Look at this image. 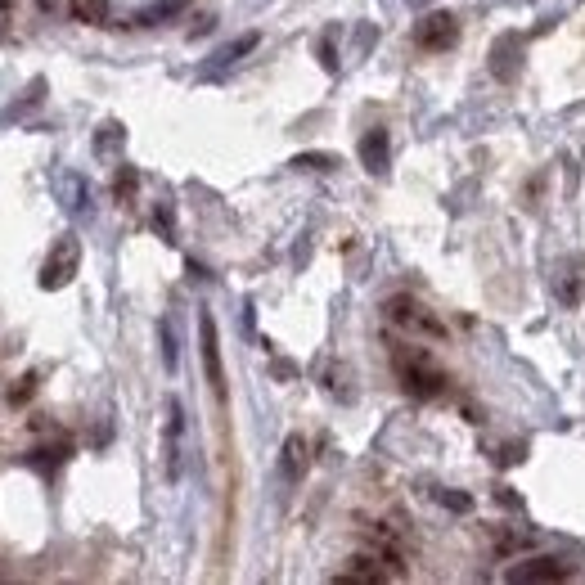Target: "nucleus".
Returning <instances> with one entry per match:
<instances>
[{
  "instance_id": "nucleus-6",
  "label": "nucleus",
  "mask_w": 585,
  "mask_h": 585,
  "mask_svg": "<svg viewBox=\"0 0 585 585\" xmlns=\"http://www.w3.org/2000/svg\"><path fill=\"white\" fill-rule=\"evenodd\" d=\"M572 567L563 558H527V563L509 567V581L513 585H554V581H567Z\"/></svg>"
},
{
  "instance_id": "nucleus-14",
  "label": "nucleus",
  "mask_w": 585,
  "mask_h": 585,
  "mask_svg": "<svg viewBox=\"0 0 585 585\" xmlns=\"http://www.w3.org/2000/svg\"><path fill=\"white\" fill-rule=\"evenodd\" d=\"M293 167H306V171H329L333 158L329 153H302V158H293Z\"/></svg>"
},
{
  "instance_id": "nucleus-1",
  "label": "nucleus",
  "mask_w": 585,
  "mask_h": 585,
  "mask_svg": "<svg viewBox=\"0 0 585 585\" xmlns=\"http://www.w3.org/2000/svg\"><path fill=\"white\" fill-rule=\"evenodd\" d=\"M392 369L401 378V387L419 401H432V396L446 392V374L437 369V360L423 347H410V342H392Z\"/></svg>"
},
{
  "instance_id": "nucleus-11",
  "label": "nucleus",
  "mask_w": 585,
  "mask_h": 585,
  "mask_svg": "<svg viewBox=\"0 0 585 585\" xmlns=\"http://www.w3.org/2000/svg\"><path fill=\"white\" fill-rule=\"evenodd\" d=\"M302 473H306V437H297L293 432V437L284 441V477L288 482H297Z\"/></svg>"
},
{
  "instance_id": "nucleus-4",
  "label": "nucleus",
  "mask_w": 585,
  "mask_h": 585,
  "mask_svg": "<svg viewBox=\"0 0 585 585\" xmlns=\"http://www.w3.org/2000/svg\"><path fill=\"white\" fill-rule=\"evenodd\" d=\"M198 342H203V369L207 383H212L216 401H225V369H221V342H216V320L212 315H198Z\"/></svg>"
},
{
  "instance_id": "nucleus-12",
  "label": "nucleus",
  "mask_w": 585,
  "mask_h": 585,
  "mask_svg": "<svg viewBox=\"0 0 585 585\" xmlns=\"http://www.w3.org/2000/svg\"><path fill=\"white\" fill-rule=\"evenodd\" d=\"M77 23H108V0H72Z\"/></svg>"
},
{
  "instance_id": "nucleus-17",
  "label": "nucleus",
  "mask_w": 585,
  "mask_h": 585,
  "mask_svg": "<svg viewBox=\"0 0 585 585\" xmlns=\"http://www.w3.org/2000/svg\"><path fill=\"white\" fill-rule=\"evenodd\" d=\"M113 189H117V198H131V194H135V171H131V167H122V171H117Z\"/></svg>"
},
{
  "instance_id": "nucleus-3",
  "label": "nucleus",
  "mask_w": 585,
  "mask_h": 585,
  "mask_svg": "<svg viewBox=\"0 0 585 585\" xmlns=\"http://www.w3.org/2000/svg\"><path fill=\"white\" fill-rule=\"evenodd\" d=\"M77 266H81V243H77V234H63V239L50 248L45 266H41V288H63V284H72Z\"/></svg>"
},
{
  "instance_id": "nucleus-2",
  "label": "nucleus",
  "mask_w": 585,
  "mask_h": 585,
  "mask_svg": "<svg viewBox=\"0 0 585 585\" xmlns=\"http://www.w3.org/2000/svg\"><path fill=\"white\" fill-rule=\"evenodd\" d=\"M383 315H387V324H396V329L410 333V338H423V342H446V338H450L446 324H441L437 315H432L428 306H423L419 297H410V293L387 297Z\"/></svg>"
},
{
  "instance_id": "nucleus-5",
  "label": "nucleus",
  "mask_w": 585,
  "mask_h": 585,
  "mask_svg": "<svg viewBox=\"0 0 585 585\" xmlns=\"http://www.w3.org/2000/svg\"><path fill=\"white\" fill-rule=\"evenodd\" d=\"M455 36H459V23L450 14H428V18H419V27H414V45H419V50H428V54L450 50V45H455Z\"/></svg>"
},
{
  "instance_id": "nucleus-16",
  "label": "nucleus",
  "mask_w": 585,
  "mask_h": 585,
  "mask_svg": "<svg viewBox=\"0 0 585 585\" xmlns=\"http://www.w3.org/2000/svg\"><path fill=\"white\" fill-rule=\"evenodd\" d=\"M36 392V374H27L23 378V383H18V387H9V405H23L27 401V396H32Z\"/></svg>"
},
{
  "instance_id": "nucleus-13",
  "label": "nucleus",
  "mask_w": 585,
  "mask_h": 585,
  "mask_svg": "<svg viewBox=\"0 0 585 585\" xmlns=\"http://www.w3.org/2000/svg\"><path fill=\"white\" fill-rule=\"evenodd\" d=\"M257 41H261V36H257V32H248V36H239V41H234V45H225V50L216 54V59H221V63H234V59H239V54L257 50Z\"/></svg>"
},
{
  "instance_id": "nucleus-20",
  "label": "nucleus",
  "mask_w": 585,
  "mask_h": 585,
  "mask_svg": "<svg viewBox=\"0 0 585 585\" xmlns=\"http://www.w3.org/2000/svg\"><path fill=\"white\" fill-rule=\"evenodd\" d=\"M14 5H18V0H0V27L9 23V14H14Z\"/></svg>"
},
{
  "instance_id": "nucleus-7",
  "label": "nucleus",
  "mask_w": 585,
  "mask_h": 585,
  "mask_svg": "<svg viewBox=\"0 0 585 585\" xmlns=\"http://www.w3.org/2000/svg\"><path fill=\"white\" fill-rule=\"evenodd\" d=\"M396 576H401V572H396V567L387 563L378 549H369V554H356L347 567H342L338 581H369V585H378V581H396Z\"/></svg>"
},
{
  "instance_id": "nucleus-18",
  "label": "nucleus",
  "mask_w": 585,
  "mask_h": 585,
  "mask_svg": "<svg viewBox=\"0 0 585 585\" xmlns=\"http://www.w3.org/2000/svg\"><path fill=\"white\" fill-rule=\"evenodd\" d=\"M437 500L446 504V509H459V513L473 509V500H468V495H455V491H437Z\"/></svg>"
},
{
  "instance_id": "nucleus-21",
  "label": "nucleus",
  "mask_w": 585,
  "mask_h": 585,
  "mask_svg": "<svg viewBox=\"0 0 585 585\" xmlns=\"http://www.w3.org/2000/svg\"><path fill=\"white\" fill-rule=\"evenodd\" d=\"M410 5H423V0H410Z\"/></svg>"
},
{
  "instance_id": "nucleus-10",
  "label": "nucleus",
  "mask_w": 585,
  "mask_h": 585,
  "mask_svg": "<svg viewBox=\"0 0 585 585\" xmlns=\"http://www.w3.org/2000/svg\"><path fill=\"white\" fill-rule=\"evenodd\" d=\"M180 432H185V410L180 401H167V477H180Z\"/></svg>"
},
{
  "instance_id": "nucleus-8",
  "label": "nucleus",
  "mask_w": 585,
  "mask_h": 585,
  "mask_svg": "<svg viewBox=\"0 0 585 585\" xmlns=\"http://www.w3.org/2000/svg\"><path fill=\"white\" fill-rule=\"evenodd\" d=\"M360 162H365L369 176H387V162H392V140H387L383 126L365 131V140H360Z\"/></svg>"
},
{
  "instance_id": "nucleus-15",
  "label": "nucleus",
  "mask_w": 585,
  "mask_h": 585,
  "mask_svg": "<svg viewBox=\"0 0 585 585\" xmlns=\"http://www.w3.org/2000/svg\"><path fill=\"white\" fill-rule=\"evenodd\" d=\"M162 360H167V369H176V333H171V320H162Z\"/></svg>"
},
{
  "instance_id": "nucleus-19",
  "label": "nucleus",
  "mask_w": 585,
  "mask_h": 585,
  "mask_svg": "<svg viewBox=\"0 0 585 585\" xmlns=\"http://www.w3.org/2000/svg\"><path fill=\"white\" fill-rule=\"evenodd\" d=\"M153 225H158V230L167 234V243H171V234H176L171 230V207H158V212H153Z\"/></svg>"
},
{
  "instance_id": "nucleus-9",
  "label": "nucleus",
  "mask_w": 585,
  "mask_h": 585,
  "mask_svg": "<svg viewBox=\"0 0 585 585\" xmlns=\"http://www.w3.org/2000/svg\"><path fill=\"white\" fill-rule=\"evenodd\" d=\"M518 50H522V36H500V41L491 45V72L500 81H513L518 77Z\"/></svg>"
}]
</instances>
